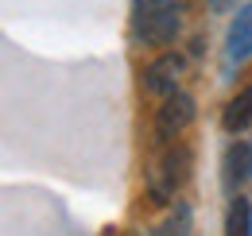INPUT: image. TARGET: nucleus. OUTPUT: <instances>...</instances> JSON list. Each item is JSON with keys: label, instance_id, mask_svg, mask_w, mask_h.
I'll list each match as a JSON object with an SVG mask.
<instances>
[{"label": "nucleus", "instance_id": "20e7f679", "mask_svg": "<svg viewBox=\"0 0 252 236\" xmlns=\"http://www.w3.org/2000/svg\"><path fill=\"white\" fill-rule=\"evenodd\" d=\"M183 74H187V62L179 59V55H159L144 70V89L156 93V97H171V93H179V86H183Z\"/></svg>", "mask_w": 252, "mask_h": 236}, {"label": "nucleus", "instance_id": "1a4fd4ad", "mask_svg": "<svg viewBox=\"0 0 252 236\" xmlns=\"http://www.w3.org/2000/svg\"><path fill=\"white\" fill-rule=\"evenodd\" d=\"M194 233V209H190V202H175L171 206V213L159 221L156 236H190Z\"/></svg>", "mask_w": 252, "mask_h": 236}, {"label": "nucleus", "instance_id": "9d476101", "mask_svg": "<svg viewBox=\"0 0 252 236\" xmlns=\"http://www.w3.org/2000/svg\"><path fill=\"white\" fill-rule=\"evenodd\" d=\"M229 8H237V0H210V12H229Z\"/></svg>", "mask_w": 252, "mask_h": 236}, {"label": "nucleus", "instance_id": "0eeeda50", "mask_svg": "<svg viewBox=\"0 0 252 236\" xmlns=\"http://www.w3.org/2000/svg\"><path fill=\"white\" fill-rule=\"evenodd\" d=\"M252 55V8H241L229 28V62H245Z\"/></svg>", "mask_w": 252, "mask_h": 236}, {"label": "nucleus", "instance_id": "f257e3e1", "mask_svg": "<svg viewBox=\"0 0 252 236\" xmlns=\"http://www.w3.org/2000/svg\"><path fill=\"white\" fill-rule=\"evenodd\" d=\"M190 167H194V155H190L187 144H179V140L167 144L152 159V167H148V198L156 206H175L179 190L187 186V178H190Z\"/></svg>", "mask_w": 252, "mask_h": 236}, {"label": "nucleus", "instance_id": "423d86ee", "mask_svg": "<svg viewBox=\"0 0 252 236\" xmlns=\"http://www.w3.org/2000/svg\"><path fill=\"white\" fill-rule=\"evenodd\" d=\"M221 124H225L229 136H241V132H249V128H252V86H245L229 105H225Z\"/></svg>", "mask_w": 252, "mask_h": 236}, {"label": "nucleus", "instance_id": "6e6552de", "mask_svg": "<svg viewBox=\"0 0 252 236\" xmlns=\"http://www.w3.org/2000/svg\"><path fill=\"white\" fill-rule=\"evenodd\" d=\"M225 236H252V202L245 194H233L225 213Z\"/></svg>", "mask_w": 252, "mask_h": 236}, {"label": "nucleus", "instance_id": "39448f33", "mask_svg": "<svg viewBox=\"0 0 252 236\" xmlns=\"http://www.w3.org/2000/svg\"><path fill=\"white\" fill-rule=\"evenodd\" d=\"M252 182V140H233L225 151V186L237 194V186Z\"/></svg>", "mask_w": 252, "mask_h": 236}, {"label": "nucleus", "instance_id": "f03ea898", "mask_svg": "<svg viewBox=\"0 0 252 236\" xmlns=\"http://www.w3.org/2000/svg\"><path fill=\"white\" fill-rule=\"evenodd\" d=\"M183 31V16L175 0H136V39L148 47H167Z\"/></svg>", "mask_w": 252, "mask_h": 236}, {"label": "nucleus", "instance_id": "9b49d317", "mask_svg": "<svg viewBox=\"0 0 252 236\" xmlns=\"http://www.w3.org/2000/svg\"><path fill=\"white\" fill-rule=\"evenodd\" d=\"M109 236H121V233H117V229H113V233H109Z\"/></svg>", "mask_w": 252, "mask_h": 236}, {"label": "nucleus", "instance_id": "7ed1b4c3", "mask_svg": "<svg viewBox=\"0 0 252 236\" xmlns=\"http://www.w3.org/2000/svg\"><path fill=\"white\" fill-rule=\"evenodd\" d=\"M194 113H198V105H194V97H187V93L163 97V105L156 109V144L159 148L175 144L190 124H194Z\"/></svg>", "mask_w": 252, "mask_h": 236}]
</instances>
